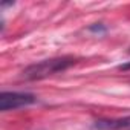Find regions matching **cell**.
Instances as JSON below:
<instances>
[{"mask_svg": "<svg viewBox=\"0 0 130 130\" xmlns=\"http://www.w3.org/2000/svg\"><path fill=\"white\" fill-rule=\"evenodd\" d=\"M32 103H35V96L32 93H23V92H2L0 93V110L3 112L26 107Z\"/></svg>", "mask_w": 130, "mask_h": 130, "instance_id": "2", "label": "cell"}, {"mask_svg": "<svg viewBox=\"0 0 130 130\" xmlns=\"http://www.w3.org/2000/svg\"><path fill=\"white\" fill-rule=\"evenodd\" d=\"M75 63L77 60L74 57H58V58L43 60L40 63L28 66L22 72V75L26 80H41V78H46V77H51V75H55L58 72L69 69Z\"/></svg>", "mask_w": 130, "mask_h": 130, "instance_id": "1", "label": "cell"}, {"mask_svg": "<svg viewBox=\"0 0 130 130\" xmlns=\"http://www.w3.org/2000/svg\"><path fill=\"white\" fill-rule=\"evenodd\" d=\"M119 69H121V71H130V61H128V63H125V64H121Z\"/></svg>", "mask_w": 130, "mask_h": 130, "instance_id": "4", "label": "cell"}, {"mask_svg": "<svg viewBox=\"0 0 130 130\" xmlns=\"http://www.w3.org/2000/svg\"><path fill=\"white\" fill-rule=\"evenodd\" d=\"M98 130H119V128H130V116L115 118V119H98L93 124Z\"/></svg>", "mask_w": 130, "mask_h": 130, "instance_id": "3", "label": "cell"}]
</instances>
